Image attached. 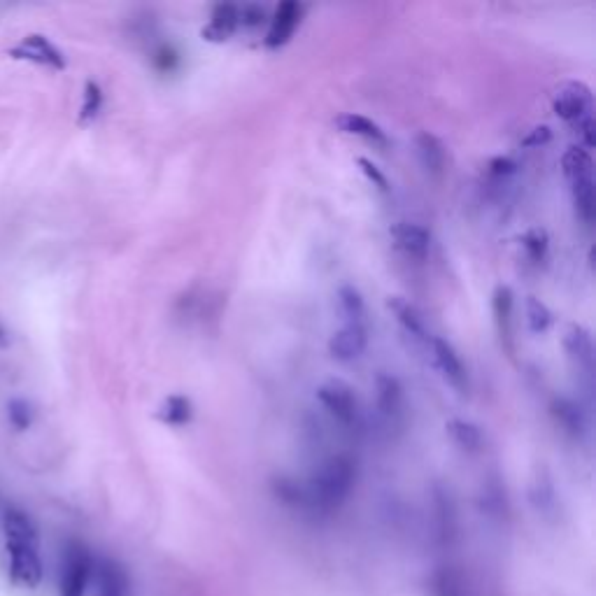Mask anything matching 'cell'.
<instances>
[{
    "label": "cell",
    "instance_id": "obj_25",
    "mask_svg": "<svg viewBox=\"0 0 596 596\" xmlns=\"http://www.w3.org/2000/svg\"><path fill=\"white\" fill-rule=\"evenodd\" d=\"M101 110H103V89L98 87L94 80H89L87 84H84L80 117H77V124L87 126L91 122H96V117L101 115Z\"/></svg>",
    "mask_w": 596,
    "mask_h": 596
},
{
    "label": "cell",
    "instance_id": "obj_17",
    "mask_svg": "<svg viewBox=\"0 0 596 596\" xmlns=\"http://www.w3.org/2000/svg\"><path fill=\"white\" fill-rule=\"evenodd\" d=\"M336 126L338 131L347 133V136H357V138L371 140V143L387 145V136L385 131H382V126L375 124L373 119H368L364 115H357V112H343V115H338Z\"/></svg>",
    "mask_w": 596,
    "mask_h": 596
},
{
    "label": "cell",
    "instance_id": "obj_7",
    "mask_svg": "<svg viewBox=\"0 0 596 596\" xmlns=\"http://www.w3.org/2000/svg\"><path fill=\"white\" fill-rule=\"evenodd\" d=\"M7 54L17 61H28V63H35V66H45L52 70H66L68 66L66 56H63L61 49L42 33L24 35L17 45L7 49Z\"/></svg>",
    "mask_w": 596,
    "mask_h": 596
},
{
    "label": "cell",
    "instance_id": "obj_26",
    "mask_svg": "<svg viewBox=\"0 0 596 596\" xmlns=\"http://www.w3.org/2000/svg\"><path fill=\"white\" fill-rule=\"evenodd\" d=\"M98 596H126V576L117 564L105 562L98 573Z\"/></svg>",
    "mask_w": 596,
    "mask_h": 596
},
{
    "label": "cell",
    "instance_id": "obj_5",
    "mask_svg": "<svg viewBox=\"0 0 596 596\" xmlns=\"http://www.w3.org/2000/svg\"><path fill=\"white\" fill-rule=\"evenodd\" d=\"M317 401L331 415L333 422H338L343 429H359L361 408L354 389L345 380L331 378L317 387Z\"/></svg>",
    "mask_w": 596,
    "mask_h": 596
},
{
    "label": "cell",
    "instance_id": "obj_14",
    "mask_svg": "<svg viewBox=\"0 0 596 596\" xmlns=\"http://www.w3.org/2000/svg\"><path fill=\"white\" fill-rule=\"evenodd\" d=\"M564 350L580 371L590 373L594 364V343L590 329L583 324H569L564 331Z\"/></svg>",
    "mask_w": 596,
    "mask_h": 596
},
{
    "label": "cell",
    "instance_id": "obj_1",
    "mask_svg": "<svg viewBox=\"0 0 596 596\" xmlns=\"http://www.w3.org/2000/svg\"><path fill=\"white\" fill-rule=\"evenodd\" d=\"M3 534L7 555H10L12 583L33 590L42 580L38 529L24 510L7 508L3 515Z\"/></svg>",
    "mask_w": 596,
    "mask_h": 596
},
{
    "label": "cell",
    "instance_id": "obj_6",
    "mask_svg": "<svg viewBox=\"0 0 596 596\" xmlns=\"http://www.w3.org/2000/svg\"><path fill=\"white\" fill-rule=\"evenodd\" d=\"M91 571H94V562H91L89 550L77 541L70 543L66 548V555H63L59 596H84L87 594Z\"/></svg>",
    "mask_w": 596,
    "mask_h": 596
},
{
    "label": "cell",
    "instance_id": "obj_22",
    "mask_svg": "<svg viewBox=\"0 0 596 596\" xmlns=\"http://www.w3.org/2000/svg\"><path fill=\"white\" fill-rule=\"evenodd\" d=\"M524 259L529 261L531 266L541 268L550 257V236L543 226H531V229L520 238Z\"/></svg>",
    "mask_w": 596,
    "mask_h": 596
},
{
    "label": "cell",
    "instance_id": "obj_2",
    "mask_svg": "<svg viewBox=\"0 0 596 596\" xmlns=\"http://www.w3.org/2000/svg\"><path fill=\"white\" fill-rule=\"evenodd\" d=\"M354 482H357V464L347 457V454H336V457L326 459L315 478L310 480L308 487V501L317 510L331 513L343 506L347 496L352 494Z\"/></svg>",
    "mask_w": 596,
    "mask_h": 596
},
{
    "label": "cell",
    "instance_id": "obj_33",
    "mask_svg": "<svg viewBox=\"0 0 596 596\" xmlns=\"http://www.w3.org/2000/svg\"><path fill=\"white\" fill-rule=\"evenodd\" d=\"M175 63H177V54L170 47H163L161 52L156 54V66L161 70H173Z\"/></svg>",
    "mask_w": 596,
    "mask_h": 596
},
{
    "label": "cell",
    "instance_id": "obj_27",
    "mask_svg": "<svg viewBox=\"0 0 596 596\" xmlns=\"http://www.w3.org/2000/svg\"><path fill=\"white\" fill-rule=\"evenodd\" d=\"M515 173H517V163L510 159V156H494V159L487 163L485 177L489 187H503V184L510 182V177Z\"/></svg>",
    "mask_w": 596,
    "mask_h": 596
},
{
    "label": "cell",
    "instance_id": "obj_12",
    "mask_svg": "<svg viewBox=\"0 0 596 596\" xmlns=\"http://www.w3.org/2000/svg\"><path fill=\"white\" fill-rule=\"evenodd\" d=\"M513 310H515V294L508 285H499L492 296V312H494V326L499 333V340L503 350L508 354L515 352L513 345Z\"/></svg>",
    "mask_w": 596,
    "mask_h": 596
},
{
    "label": "cell",
    "instance_id": "obj_11",
    "mask_svg": "<svg viewBox=\"0 0 596 596\" xmlns=\"http://www.w3.org/2000/svg\"><path fill=\"white\" fill-rule=\"evenodd\" d=\"M303 5L298 3H282L278 5V10H275L273 19H271V26H268V33H266V40L264 45L268 49H280L285 47L289 40H292V35L296 31V26L301 24V17H303Z\"/></svg>",
    "mask_w": 596,
    "mask_h": 596
},
{
    "label": "cell",
    "instance_id": "obj_16",
    "mask_svg": "<svg viewBox=\"0 0 596 596\" xmlns=\"http://www.w3.org/2000/svg\"><path fill=\"white\" fill-rule=\"evenodd\" d=\"M238 31V5L219 3L212 7L208 26L203 28L201 35L208 42H226L231 35Z\"/></svg>",
    "mask_w": 596,
    "mask_h": 596
},
{
    "label": "cell",
    "instance_id": "obj_29",
    "mask_svg": "<svg viewBox=\"0 0 596 596\" xmlns=\"http://www.w3.org/2000/svg\"><path fill=\"white\" fill-rule=\"evenodd\" d=\"M436 596H468V594L459 576H454L450 571H443L441 576L436 578Z\"/></svg>",
    "mask_w": 596,
    "mask_h": 596
},
{
    "label": "cell",
    "instance_id": "obj_8",
    "mask_svg": "<svg viewBox=\"0 0 596 596\" xmlns=\"http://www.w3.org/2000/svg\"><path fill=\"white\" fill-rule=\"evenodd\" d=\"M429 347H431V359H434L438 373L443 375L447 385L457 389L461 394L468 392V373L457 350H454L445 338H438V336H431Z\"/></svg>",
    "mask_w": 596,
    "mask_h": 596
},
{
    "label": "cell",
    "instance_id": "obj_32",
    "mask_svg": "<svg viewBox=\"0 0 596 596\" xmlns=\"http://www.w3.org/2000/svg\"><path fill=\"white\" fill-rule=\"evenodd\" d=\"M550 138H552L550 126H536V129H531L527 136L522 138V145L524 147H541L545 143H550Z\"/></svg>",
    "mask_w": 596,
    "mask_h": 596
},
{
    "label": "cell",
    "instance_id": "obj_21",
    "mask_svg": "<svg viewBox=\"0 0 596 596\" xmlns=\"http://www.w3.org/2000/svg\"><path fill=\"white\" fill-rule=\"evenodd\" d=\"M191 417H194V406L182 394H170L156 410V420L168 424V427H187Z\"/></svg>",
    "mask_w": 596,
    "mask_h": 596
},
{
    "label": "cell",
    "instance_id": "obj_19",
    "mask_svg": "<svg viewBox=\"0 0 596 596\" xmlns=\"http://www.w3.org/2000/svg\"><path fill=\"white\" fill-rule=\"evenodd\" d=\"M415 147H417V156H420L422 166L427 168V173L441 175L445 170V163H447V152H445V145L441 143V140H438L434 133L422 131V133H417Z\"/></svg>",
    "mask_w": 596,
    "mask_h": 596
},
{
    "label": "cell",
    "instance_id": "obj_28",
    "mask_svg": "<svg viewBox=\"0 0 596 596\" xmlns=\"http://www.w3.org/2000/svg\"><path fill=\"white\" fill-rule=\"evenodd\" d=\"M7 420L17 431H26L33 424V408L24 399H12L7 403Z\"/></svg>",
    "mask_w": 596,
    "mask_h": 596
},
{
    "label": "cell",
    "instance_id": "obj_34",
    "mask_svg": "<svg viewBox=\"0 0 596 596\" xmlns=\"http://www.w3.org/2000/svg\"><path fill=\"white\" fill-rule=\"evenodd\" d=\"M7 345V336H5V331L0 329V347H5Z\"/></svg>",
    "mask_w": 596,
    "mask_h": 596
},
{
    "label": "cell",
    "instance_id": "obj_23",
    "mask_svg": "<svg viewBox=\"0 0 596 596\" xmlns=\"http://www.w3.org/2000/svg\"><path fill=\"white\" fill-rule=\"evenodd\" d=\"M445 429H447V436L452 438V443L461 447L464 452H478L482 447V431L478 424L454 417V420L445 424Z\"/></svg>",
    "mask_w": 596,
    "mask_h": 596
},
{
    "label": "cell",
    "instance_id": "obj_18",
    "mask_svg": "<svg viewBox=\"0 0 596 596\" xmlns=\"http://www.w3.org/2000/svg\"><path fill=\"white\" fill-rule=\"evenodd\" d=\"M338 310L343 315L345 326H366L368 329V312H366V301L357 287L343 285L338 289Z\"/></svg>",
    "mask_w": 596,
    "mask_h": 596
},
{
    "label": "cell",
    "instance_id": "obj_20",
    "mask_svg": "<svg viewBox=\"0 0 596 596\" xmlns=\"http://www.w3.org/2000/svg\"><path fill=\"white\" fill-rule=\"evenodd\" d=\"M552 415H555L559 427L573 438H580L587 431V417L576 401L555 399L552 401Z\"/></svg>",
    "mask_w": 596,
    "mask_h": 596
},
{
    "label": "cell",
    "instance_id": "obj_4",
    "mask_svg": "<svg viewBox=\"0 0 596 596\" xmlns=\"http://www.w3.org/2000/svg\"><path fill=\"white\" fill-rule=\"evenodd\" d=\"M562 170L578 217L590 226L594 222V161L590 152L580 145L569 147L562 156Z\"/></svg>",
    "mask_w": 596,
    "mask_h": 596
},
{
    "label": "cell",
    "instance_id": "obj_15",
    "mask_svg": "<svg viewBox=\"0 0 596 596\" xmlns=\"http://www.w3.org/2000/svg\"><path fill=\"white\" fill-rule=\"evenodd\" d=\"M387 308L396 317V322H399L401 329L406 331L410 338L420 340V343H427L429 345L431 336H429L427 326H424V319L420 315V310H417L415 305L408 301V298H403V296H389L387 298Z\"/></svg>",
    "mask_w": 596,
    "mask_h": 596
},
{
    "label": "cell",
    "instance_id": "obj_30",
    "mask_svg": "<svg viewBox=\"0 0 596 596\" xmlns=\"http://www.w3.org/2000/svg\"><path fill=\"white\" fill-rule=\"evenodd\" d=\"M266 19V10L261 5H238V26L257 28Z\"/></svg>",
    "mask_w": 596,
    "mask_h": 596
},
{
    "label": "cell",
    "instance_id": "obj_24",
    "mask_svg": "<svg viewBox=\"0 0 596 596\" xmlns=\"http://www.w3.org/2000/svg\"><path fill=\"white\" fill-rule=\"evenodd\" d=\"M524 317H527L529 331L536 336H541L552 326V310L536 296H527V301H524Z\"/></svg>",
    "mask_w": 596,
    "mask_h": 596
},
{
    "label": "cell",
    "instance_id": "obj_13",
    "mask_svg": "<svg viewBox=\"0 0 596 596\" xmlns=\"http://www.w3.org/2000/svg\"><path fill=\"white\" fill-rule=\"evenodd\" d=\"M368 329L366 326H340L329 340V354L338 361H352L366 352Z\"/></svg>",
    "mask_w": 596,
    "mask_h": 596
},
{
    "label": "cell",
    "instance_id": "obj_3",
    "mask_svg": "<svg viewBox=\"0 0 596 596\" xmlns=\"http://www.w3.org/2000/svg\"><path fill=\"white\" fill-rule=\"evenodd\" d=\"M552 110L555 115L566 122L580 140V147L590 149L594 147V96L592 89L585 82L571 80L564 82L555 91L552 98Z\"/></svg>",
    "mask_w": 596,
    "mask_h": 596
},
{
    "label": "cell",
    "instance_id": "obj_10",
    "mask_svg": "<svg viewBox=\"0 0 596 596\" xmlns=\"http://www.w3.org/2000/svg\"><path fill=\"white\" fill-rule=\"evenodd\" d=\"M375 406L378 413L387 424H396L403 417V408H406V394L399 378L389 373H380L375 380Z\"/></svg>",
    "mask_w": 596,
    "mask_h": 596
},
{
    "label": "cell",
    "instance_id": "obj_9",
    "mask_svg": "<svg viewBox=\"0 0 596 596\" xmlns=\"http://www.w3.org/2000/svg\"><path fill=\"white\" fill-rule=\"evenodd\" d=\"M389 238L403 257L424 261L431 252V233L427 226L415 222H396L389 229Z\"/></svg>",
    "mask_w": 596,
    "mask_h": 596
},
{
    "label": "cell",
    "instance_id": "obj_31",
    "mask_svg": "<svg viewBox=\"0 0 596 596\" xmlns=\"http://www.w3.org/2000/svg\"><path fill=\"white\" fill-rule=\"evenodd\" d=\"M357 166L361 168V173H364L368 177V182H373V187H378L380 191H387L389 189L387 175L382 173V170L378 166H375V163L371 159H364V156H359Z\"/></svg>",
    "mask_w": 596,
    "mask_h": 596
}]
</instances>
